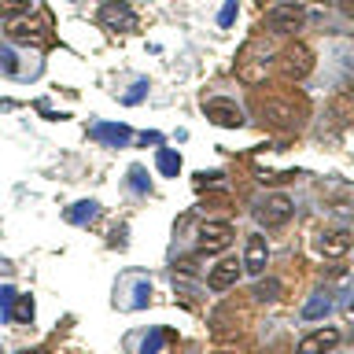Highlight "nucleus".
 <instances>
[{
  "instance_id": "nucleus-1",
  "label": "nucleus",
  "mask_w": 354,
  "mask_h": 354,
  "mask_svg": "<svg viewBox=\"0 0 354 354\" xmlns=\"http://www.w3.org/2000/svg\"><path fill=\"white\" fill-rule=\"evenodd\" d=\"M303 111L306 107L303 104H292L284 96H259V115H262V122L266 126H273V130H299V126H303Z\"/></svg>"
},
{
  "instance_id": "nucleus-2",
  "label": "nucleus",
  "mask_w": 354,
  "mask_h": 354,
  "mask_svg": "<svg viewBox=\"0 0 354 354\" xmlns=\"http://www.w3.org/2000/svg\"><path fill=\"white\" fill-rule=\"evenodd\" d=\"M100 23L107 30H115V34H133L137 30V12L126 0H107V4L100 8Z\"/></svg>"
},
{
  "instance_id": "nucleus-3",
  "label": "nucleus",
  "mask_w": 354,
  "mask_h": 354,
  "mask_svg": "<svg viewBox=\"0 0 354 354\" xmlns=\"http://www.w3.org/2000/svg\"><path fill=\"white\" fill-rule=\"evenodd\" d=\"M303 19H306V12H303V4H277V8H270L266 12V26L273 30V34H295L299 26H303Z\"/></svg>"
},
{
  "instance_id": "nucleus-4",
  "label": "nucleus",
  "mask_w": 354,
  "mask_h": 354,
  "mask_svg": "<svg viewBox=\"0 0 354 354\" xmlns=\"http://www.w3.org/2000/svg\"><path fill=\"white\" fill-rule=\"evenodd\" d=\"M281 70H284V78H306L310 70H314V56H310V48L306 45H292V48H284L281 52Z\"/></svg>"
},
{
  "instance_id": "nucleus-5",
  "label": "nucleus",
  "mask_w": 354,
  "mask_h": 354,
  "mask_svg": "<svg viewBox=\"0 0 354 354\" xmlns=\"http://www.w3.org/2000/svg\"><path fill=\"white\" fill-rule=\"evenodd\" d=\"M203 111L214 126H225V130H240L244 126V111L233 100H203Z\"/></svg>"
},
{
  "instance_id": "nucleus-6",
  "label": "nucleus",
  "mask_w": 354,
  "mask_h": 354,
  "mask_svg": "<svg viewBox=\"0 0 354 354\" xmlns=\"http://www.w3.org/2000/svg\"><path fill=\"white\" fill-rule=\"evenodd\" d=\"M255 214H259V222L266 225V229H277V225H284L288 218H292V199L288 196H266Z\"/></svg>"
},
{
  "instance_id": "nucleus-7",
  "label": "nucleus",
  "mask_w": 354,
  "mask_h": 354,
  "mask_svg": "<svg viewBox=\"0 0 354 354\" xmlns=\"http://www.w3.org/2000/svg\"><path fill=\"white\" fill-rule=\"evenodd\" d=\"M233 240V225L229 222H203L199 225V251H222Z\"/></svg>"
},
{
  "instance_id": "nucleus-8",
  "label": "nucleus",
  "mask_w": 354,
  "mask_h": 354,
  "mask_svg": "<svg viewBox=\"0 0 354 354\" xmlns=\"http://www.w3.org/2000/svg\"><path fill=\"white\" fill-rule=\"evenodd\" d=\"M266 262H270V244H266L262 233H251L248 244H244V270L259 277L266 270Z\"/></svg>"
},
{
  "instance_id": "nucleus-9",
  "label": "nucleus",
  "mask_w": 354,
  "mask_h": 354,
  "mask_svg": "<svg viewBox=\"0 0 354 354\" xmlns=\"http://www.w3.org/2000/svg\"><path fill=\"white\" fill-rule=\"evenodd\" d=\"M340 343V328H317V332H310L306 340H299V347H295V354H328L332 347Z\"/></svg>"
},
{
  "instance_id": "nucleus-10",
  "label": "nucleus",
  "mask_w": 354,
  "mask_h": 354,
  "mask_svg": "<svg viewBox=\"0 0 354 354\" xmlns=\"http://www.w3.org/2000/svg\"><path fill=\"white\" fill-rule=\"evenodd\" d=\"M240 266H244V262H236V259H222L218 266H210L207 284L214 288V292H225V288H233L236 281H240Z\"/></svg>"
},
{
  "instance_id": "nucleus-11",
  "label": "nucleus",
  "mask_w": 354,
  "mask_h": 354,
  "mask_svg": "<svg viewBox=\"0 0 354 354\" xmlns=\"http://www.w3.org/2000/svg\"><path fill=\"white\" fill-rule=\"evenodd\" d=\"M317 251L325 255V259H343V255L351 251V233L347 229H332L317 240Z\"/></svg>"
},
{
  "instance_id": "nucleus-12",
  "label": "nucleus",
  "mask_w": 354,
  "mask_h": 354,
  "mask_svg": "<svg viewBox=\"0 0 354 354\" xmlns=\"http://www.w3.org/2000/svg\"><path fill=\"white\" fill-rule=\"evenodd\" d=\"M92 137L104 141V144H111V148H122L126 141H130V130H126V126H111V122H96Z\"/></svg>"
},
{
  "instance_id": "nucleus-13",
  "label": "nucleus",
  "mask_w": 354,
  "mask_h": 354,
  "mask_svg": "<svg viewBox=\"0 0 354 354\" xmlns=\"http://www.w3.org/2000/svg\"><path fill=\"white\" fill-rule=\"evenodd\" d=\"M8 37L15 41V45H41L45 41V34H41V26H30V23H12V30H8Z\"/></svg>"
},
{
  "instance_id": "nucleus-14",
  "label": "nucleus",
  "mask_w": 354,
  "mask_h": 354,
  "mask_svg": "<svg viewBox=\"0 0 354 354\" xmlns=\"http://www.w3.org/2000/svg\"><path fill=\"white\" fill-rule=\"evenodd\" d=\"M96 218H100V203H96V199L74 203V207L67 210V222H74V225H89V222H96Z\"/></svg>"
},
{
  "instance_id": "nucleus-15",
  "label": "nucleus",
  "mask_w": 354,
  "mask_h": 354,
  "mask_svg": "<svg viewBox=\"0 0 354 354\" xmlns=\"http://www.w3.org/2000/svg\"><path fill=\"white\" fill-rule=\"evenodd\" d=\"M8 321H19V325H30V321H34V299H30V295H15L12 310H8Z\"/></svg>"
},
{
  "instance_id": "nucleus-16",
  "label": "nucleus",
  "mask_w": 354,
  "mask_h": 354,
  "mask_svg": "<svg viewBox=\"0 0 354 354\" xmlns=\"http://www.w3.org/2000/svg\"><path fill=\"white\" fill-rule=\"evenodd\" d=\"M159 174L163 177H177L181 174V155L174 148H159Z\"/></svg>"
},
{
  "instance_id": "nucleus-17",
  "label": "nucleus",
  "mask_w": 354,
  "mask_h": 354,
  "mask_svg": "<svg viewBox=\"0 0 354 354\" xmlns=\"http://www.w3.org/2000/svg\"><path fill=\"white\" fill-rule=\"evenodd\" d=\"M328 310H332V299H328V295H314V299H310V303L303 306V317L314 321V317H325Z\"/></svg>"
},
{
  "instance_id": "nucleus-18",
  "label": "nucleus",
  "mask_w": 354,
  "mask_h": 354,
  "mask_svg": "<svg viewBox=\"0 0 354 354\" xmlns=\"http://www.w3.org/2000/svg\"><path fill=\"white\" fill-rule=\"evenodd\" d=\"M30 12V0H0V19H19Z\"/></svg>"
},
{
  "instance_id": "nucleus-19",
  "label": "nucleus",
  "mask_w": 354,
  "mask_h": 354,
  "mask_svg": "<svg viewBox=\"0 0 354 354\" xmlns=\"http://www.w3.org/2000/svg\"><path fill=\"white\" fill-rule=\"evenodd\" d=\"M15 59H19V56H15L8 45L0 48V70H4V74H19V63H15Z\"/></svg>"
},
{
  "instance_id": "nucleus-20",
  "label": "nucleus",
  "mask_w": 354,
  "mask_h": 354,
  "mask_svg": "<svg viewBox=\"0 0 354 354\" xmlns=\"http://www.w3.org/2000/svg\"><path fill=\"white\" fill-rule=\"evenodd\" d=\"M277 292H281V284H277V281H266V284H259V288H255V295H259L262 303H273V299H277Z\"/></svg>"
},
{
  "instance_id": "nucleus-21",
  "label": "nucleus",
  "mask_w": 354,
  "mask_h": 354,
  "mask_svg": "<svg viewBox=\"0 0 354 354\" xmlns=\"http://www.w3.org/2000/svg\"><path fill=\"white\" fill-rule=\"evenodd\" d=\"M15 295H19V292H15L12 284H4V288H0V314H4V317H8V310H12Z\"/></svg>"
},
{
  "instance_id": "nucleus-22",
  "label": "nucleus",
  "mask_w": 354,
  "mask_h": 354,
  "mask_svg": "<svg viewBox=\"0 0 354 354\" xmlns=\"http://www.w3.org/2000/svg\"><path fill=\"white\" fill-rule=\"evenodd\" d=\"M130 177H133L130 185H133L137 192H148V177H144V170H141V166H133V170H130Z\"/></svg>"
},
{
  "instance_id": "nucleus-23",
  "label": "nucleus",
  "mask_w": 354,
  "mask_h": 354,
  "mask_svg": "<svg viewBox=\"0 0 354 354\" xmlns=\"http://www.w3.org/2000/svg\"><path fill=\"white\" fill-rule=\"evenodd\" d=\"M159 343H163V332H152V336L144 340V347H141V354H155V351H159Z\"/></svg>"
},
{
  "instance_id": "nucleus-24",
  "label": "nucleus",
  "mask_w": 354,
  "mask_h": 354,
  "mask_svg": "<svg viewBox=\"0 0 354 354\" xmlns=\"http://www.w3.org/2000/svg\"><path fill=\"white\" fill-rule=\"evenodd\" d=\"M233 19H236V0H229V4H225V8H222V15H218V23H222V26H229V23H233Z\"/></svg>"
},
{
  "instance_id": "nucleus-25",
  "label": "nucleus",
  "mask_w": 354,
  "mask_h": 354,
  "mask_svg": "<svg viewBox=\"0 0 354 354\" xmlns=\"http://www.w3.org/2000/svg\"><path fill=\"white\" fill-rule=\"evenodd\" d=\"M144 89H148V85H144V81H137L133 89H130V92L122 96V100H126V104H137V100H141V96H144Z\"/></svg>"
},
{
  "instance_id": "nucleus-26",
  "label": "nucleus",
  "mask_w": 354,
  "mask_h": 354,
  "mask_svg": "<svg viewBox=\"0 0 354 354\" xmlns=\"http://www.w3.org/2000/svg\"><path fill=\"white\" fill-rule=\"evenodd\" d=\"M343 12H347V15H354V0H343Z\"/></svg>"
},
{
  "instance_id": "nucleus-27",
  "label": "nucleus",
  "mask_w": 354,
  "mask_h": 354,
  "mask_svg": "<svg viewBox=\"0 0 354 354\" xmlns=\"http://www.w3.org/2000/svg\"><path fill=\"white\" fill-rule=\"evenodd\" d=\"M347 92H351V96H354V78H351V85H347Z\"/></svg>"
},
{
  "instance_id": "nucleus-28",
  "label": "nucleus",
  "mask_w": 354,
  "mask_h": 354,
  "mask_svg": "<svg viewBox=\"0 0 354 354\" xmlns=\"http://www.w3.org/2000/svg\"><path fill=\"white\" fill-rule=\"evenodd\" d=\"M23 354H45V351H23Z\"/></svg>"
},
{
  "instance_id": "nucleus-29",
  "label": "nucleus",
  "mask_w": 354,
  "mask_h": 354,
  "mask_svg": "<svg viewBox=\"0 0 354 354\" xmlns=\"http://www.w3.org/2000/svg\"><path fill=\"white\" fill-rule=\"evenodd\" d=\"M351 314H354V303H351Z\"/></svg>"
}]
</instances>
